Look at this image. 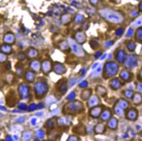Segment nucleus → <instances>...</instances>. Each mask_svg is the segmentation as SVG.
Segmentation results:
<instances>
[{"label": "nucleus", "instance_id": "obj_1", "mask_svg": "<svg viewBox=\"0 0 142 141\" xmlns=\"http://www.w3.org/2000/svg\"><path fill=\"white\" fill-rule=\"evenodd\" d=\"M100 15L110 23L120 24L124 21L123 14L120 11L109 8H105L99 10Z\"/></svg>", "mask_w": 142, "mask_h": 141}, {"label": "nucleus", "instance_id": "obj_2", "mask_svg": "<svg viewBox=\"0 0 142 141\" xmlns=\"http://www.w3.org/2000/svg\"><path fill=\"white\" fill-rule=\"evenodd\" d=\"M119 67L118 63L114 61H108L104 65L103 77L106 78H108L115 76L119 71Z\"/></svg>", "mask_w": 142, "mask_h": 141}, {"label": "nucleus", "instance_id": "obj_3", "mask_svg": "<svg viewBox=\"0 0 142 141\" xmlns=\"http://www.w3.org/2000/svg\"><path fill=\"white\" fill-rule=\"evenodd\" d=\"M83 107V104L76 101L66 104L63 108V113L67 115H74L82 111Z\"/></svg>", "mask_w": 142, "mask_h": 141}, {"label": "nucleus", "instance_id": "obj_4", "mask_svg": "<svg viewBox=\"0 0 142 141\" xmlns=\"http://www.w3.org/2000/svg\"><path fill=\"white\" fill-rule=\"evenodd\" d=\"M139 63V57L136 54H131L127 56L124 64L127 70H132L137 68Z\"/></svg>", "mask_w": 142, "mask_h": 141}, {"label": "nucleus", "instance_id": "obj_5", "mask_svg": "<svg viewBox=\"0 0 142 141\" xmlns=\"http://www.w3.org/2000/svg\"><path fill=\"white\" fill-rule=\"evenodd\" d=\"M68 42L71 45L72 50L76 55L79 57H83L85 55V52L83 47L79 45L72 39H68Z\"/></svg>", "mask_w": 142, "mask_h": 141}, {"label": "nucleus", "instance_id": "obj_6", "mask_svg": "<svg viewBox=\"0 0 142 141\" xmlns=\"http://www.w3.org/2000/svg\"><path fill=\"white\" fill-rule=\"evenodd\" d=\"M35 89L37 94L43 96L47 93L48 90V86L46 83L41 82L37 83L35 86Z\"/></svg>", "mask_w": 142, "mask_h": 141}, {"label": "nucleus", "instance_id": "obj_7", "mask_svg": "<svg viewBox=\"0 0 142 141\" xmlns=\"http://www.w3.org/2000/svg\"><path fill=\"white\" fill-rule=\"evenodd\" d=\"M138 116V112L137 110L134 108L130 109L126 114L127 118L132 121H135L137 120Z\"/></svg>", "mask_w": 142, "mask_h": 141}, {"label": "nucleus", "instance_id": "obj_8", "mask_svg": "<svg viewBox=\"0 0 142 141\" xmlns=\"http://www.w3.org/2000/svg\"><path fill=\"white\" fill-rule=\"evenodd\" d=\"M127 54L125 50L120 49L118 50L116 54V59L117 61L120 63H123L126 60Z\"/></svg>", "mask_w": 142, "mask_h": 141}, {"label": "nucleus", "instance_id": "obj_9", "mask_svg": "<svg viewBox=\"0 0 142 141\" xmlns=\"http://www.w3.org/2000/svg\"><path fill=\"white\" fill-rule=\"evenodd\" d=\"M119 77L121 79L125 81H128L130 80L132 77V74L127 69H122L120 73Z\"/></svg>", "mask_w": 142, "mask_h": 141}, {"label": "nucleus", "instance_id": "obj_10", "mask_svg": "<svg viewBox=\"0 0 142 141\" xmlns=\"http://www.w3.org/2000/svg\"><path fill=\"white\" fill-rule=\"evenodd\" d=\"M53 69L54 72L58 74H63L66 72V68L64 66L59 63H55L54 64Z\"/></svg>", "mask_w": 142, "mask_h": 141}, {"label": "nucleus", "instance_id": "obj_11", "mask_svg": "<svg viewBox=\"0 0 142 141\" xmlns=\"http://www.w3.org/2000/svg\"><path fill=\"white\" fill-rule=\"evenodd\" d=\"M102 112V108L100 106H96L93 107L90 112L91 116L94 118L98 117Z\"/></svg>", "mask_w": 142, "mask_h": 141}, {"label": "nucleus", "instance_id": "obj_12", "mask_svg": "<svg viewBox=\"0 0 142 141\" xmlns=\"http://www.w3.org/2000/svg\"><path fill=\"white\" fill-rule=\"evenodd\" d=\"M89 101L88 103V106L90 107H93L98 105L100 102V99L97 95L92 96L90 98H89Z\"/></svg>", "mask_w": 142, "mask_h": 141}, {"label": "nucleus", "instance_id": "obj_13", "mask_svg": "<svg viewBox=\"0 0 142 141\" xmlns=\"http://www.w3.org/2000/svg\"><path fill=\"white\" fill-rule=\"evenodd\" d=\"M75 39L78 43H83L86 41V36L82 31H78L75 34Z\"/></svg>", "mask_w": 142, "mask_h": 141}, {"label": "nucleus", "instance_id": "obj_14", "mask_svg": "<svg viewBox=\"0 0 142 141\" xmlns=\"http://www.w3.org/2000/svg\"><path fill=\"white\" fill-rule=\"evenodd\" d=\"M110 87L114 90H118L121 86V83L118 78H114L111 79L109 82Z\"/></svg>", "mask_w": 142, "mask_h": 141}, {"label": "nucleus", "instance_id": "obj_15", "mask_svg": "<svg viewBox=\"0 0 142 141\" xmlns=\"http://www.w3.org/2000/svg\"><path fill=\"white\" fill-rule=\"evenodd\" d=\"M107 125L108 127L111 129H116L118 125V120L115 117L110 118L108 120Z\"/></svg>", "mask_w": 142, "mask_h": 141}, {"label": "nucleus", "instance_id": "obj_16", "mask_svg": "<svg viewBox=\"0 0 142 141\" xmlns=\"http://www.w3.org/2000/svg\"><path fill=\"white\" fill-rule=\"evenodd\" d=\"M101 119L103 121H108L111 117V112L108 109H105L104 111H102L100 115Z\"/></svg>", "mask_w": 142, "mask_h": 141}, {"label": "nucleus", "instance_id": "obj_17", "mask_svg": "<svg viewBox=\"0 0 142 141\" xmlns=\"http://www.w3.org/2000/svg\"><path fill=\"white\" fill-rule=\"evenodd\" d=\"M133 103L135 105H139L142 103V94L137 92L135 93L132 98Z\"/></svg>", "mask_w": 142, "mask_h": 141}, {"label": "nucleus", "instance_id": "obj_18", "mask_svg": "<svg viewBox=\"0 0 142 141\" xmlns=\"http://www.w3.org/2000/svg\"><path fill=\"white\" fill-rule=\"evenodd\" d=\"M106 127L105 125L101 123L98 124L95 127L94 131L95 133L98 134H103L105 131Z\"/></svg>", "mask_w": 142, "mask_h": 141}, {"label": "nucleus", "instance_id": "obj_19", "mask_svg": "<svg viewBox=\"0 0 142 141\" xmlns=\"http://www.w3.org/2000/svg\"><path fill=\"white\" fill-rule=\"evenodd\" d=\"M116 104H117L118 105H119L120 107L122 108L124 110L127 109L129 105L128 102L124 98L119 99L117 101Z\"/></svg>", "mask_w": 142, "mask_h": 141}, {"label": "nucleus", "instance_id": "obj_20", "mask_svg": "<svg viewBox=\"0 0 142 141\" xmlns=\"http://www.w3.org/2000/svg\"><path fill=\"white\" fill-rule=\"evenodd\" d=\"M92 93V90L91 89H87L83 91L81 93V97L83 100H86L91 97Z\"/></svg>", "mask_w": 142, "mask_h": 141}, {"label": "nucleus", "instance_id": "obj_21", "mask_svg": "<svg viewBox=\"0 0 142 141\" xmlns=\"http://www.w3.org/2000/svg\"><path fill=\"white\" fill-rule=\"evenodd\" d=\"M125 110L120 107L116 104L114 106V111L115 113L119 116H122L124 115Z\"/></svg>", "mask_w": 142, "mask_h": 141}, {"label": "nucleus", "instance_id": "obj_22", "mask_svg": "<svg viewBox=\"0 0 142 141\" xmlns=\"http://www.w3.org/2000/svg\"><path fill=\"white\" fill-rule=\"evenodd\" d=\"M96 91L97 94L101 96H104L107 93V90L105 88L101 86H98L96 89Z\"/></svg>", "mask_w": 142, "mask_h": 141}, {"label": "nucleus", "instance_id": "obj_23", "mask_svg": "<svg viewBox=\"0 0 142 141\" xmlns=\"http://www.w3.org/2000/svg\"><path fill=\"white\" fill-rule=\"evenodd\" d=\"M73 131L76 134L82 135L86 133V129H85L84 126L83 125H80L75 127L73 129Z\"/></svg>", "mask_w": 142, "mask_h": 141}, {"label": "nucleus", "instance_id": "obj_24", "mask_svg": "<svg viewBox=\"0 0 142 141\" xmlns=\"http://www.w3.org/2000/svg\"><path fill=\"white\" fill-rule=\"evenodd\" d=\"M58 90L62 94H64L67 90V85L65 82L61 83L58 88Z\"/></svg>", "mask_w": 142, "mask_h": 141}, {"label": "nucleus", "instance_id": "obj_25", "mask_svg": "<svg viewBox=\"0 0 142 141\" xmlns=\"http://www.w3.org/2000/svg\"><path fill=\"white\" fill-rule=\"evenodd\" d=\"M42 65H43V68L44 70V72L47 73L49 72L51 70L52 68V64L49 60L45 61Z\"/></svg>", "mask_w": 142, "mask_h": 141}, {"label": "nucleus", "instance_id": "obj_26", "mask_svg": "<svg viewBox=\"0 0 142 141\" xmlns=\"http://www.w3.org/2000/svg\"><path fill=\"white\" fill-rule=\"evenodd\" d=\"M57 121L55 118L49 119L46 123V126L49 128H53L55 127Z\"/></svg>", "mask_w": 142, "mask_h": 141}, {"label": "nucleus", "instance_id": "obj_27", "mask_svg": "<svg viewBox=\"0 0 142 141\" xmlns=\"http://www.w3.org/2000/svg\"><path fill=\"white\" fill-rule=\"evenodd\" d=\"M136 39L137 42L142 43V27L139 28L137 31Z\"/></svg>", "mask_w": 142, "mask_h": 141}, {"label": "nucleus", "instance_id": "obj_28", "mask_svg": "<svg viewBox=\"0 0 142 141\" xmlns=\"http://www.w3.org/2000/svg\"><path fill=\"white\" fill-rule=\"evenodd\" d=\"M84 20V17L83 15L80 14H76L74 17V21L76 23L80 24L82 23Z\"/></svg>", "mask_w": 142, "mask_h": 141}, {"label": "nucleus", "instance_id": "obj_29", "mask_svg": "<svg viewBox=\"0 0 142 141\" xmlns=\"http://www.w3.org/2000/svg\"><path fill=\"white\" fill-rule=\"evenodd\" d=\"M127 48L130 52H133L135 51L136 48V44L133 41H129L127 45Z\"/></svg>", "mask_w": 142, "mask_h": 141}, {"label": "nucleus", "instance_id": "obj_30", "mask_svg": "<svg viewBox=\"0 0 142 141\" xmlns=\"http://www.w3.org/2000/svg\"><path fill=\"white\" fill-rule=\"evenodd\" d=\"M59 47L61 50L65 51L69 49V46L68 43L66 41H64L59 43Z\"/></svg>", "mask_w": 142, "mask_h": 141}, {"label": "nucleus", "instance_id": "obj_31", "mask_svg": "<svg viewBox=\"0 0 142 141\" xmlns=\"http://www.w3.org/2000/svg\"><path fill=\"white\" fill-rule=\"evenodd\" d=\"M134 94L135 93L133 92V91L132 90H130V89H127V90H125L124 92V93L126 98L128 99H132Z\"/></svg>", "mask_w": 142, "mask_h": 141}, {"label": "nucleus", "instance_id": "obj_32", "mask_svg": "<svg viewBox=\"0 0 142 141\" xmlns=\"http://www.w3.org/2000/svg\"><path fill=\"white\" fill-rule=\"evenodd\" d=\"M61 21L63 23H68L70 22L71 18L69 15L67 14H64L61 17Z\"/></svg>", "mask_w": 142, "mask_h": 141}, {"label": "nucleus", "instance_id": "obj_33", "mask_svg": "<svg viewBox=\"0 0 142 141\" xmlns=\"http://www.w3.org/2000/svg\"><path fill=\"white\" fill-rule=\"evenodd\" d=\"M125 32V29L123 28H119L115 32L116 36L117 37H121Z\"/></svg>", "mask_w": 142, "mask_h": 141}, {"label": "nucleus", "instance_id": "obj_34", "mask_svg": "<svg viewBox=\"0 0 142 141\" xmlns=\"http://www.w3.org/2000/svg\"><path fill=\"white\" fill-rule=\"evenodd\" d=\"M142 26V17L137 20L133 24V26L135 28H137Z\"/></svg>", "mask_w": 142, "mask_h": 141}, {"label": "nucleus", "instance_id": "obj_35", "mask_svg": "<svg viewBox=\"0 0 142 141\" xmlns=\"http://www.w3.org/2000/svg\"><path fill=\"white\" fill-rule=\"evenodd\" d=\"M136 89L137 92L142 94V82H139L137 84Z\"/></svg>", "mask_w": 142, "mask_h": 141}, {"label": "nucleus", "instance_id": "obj_36", "mask_svg": "<svg viewBox=\"0 0 142 141\" xmlns=\"http://www.w3.org/2000/svg\"><path fill=\"white\" fill-rule=\"evenodd\" d=\"M134 35V30L132 28H129L127 31L126 36L127 37H131Z\"/></svg>", "mask_w": 142, "mask_h": 141}, {"label": "nucleus", "instance_id": "obj_37", "mask_svg": "<svg viewBox=\"0 0 142 141\" xmlns=\"http://www.w3.org/2000/svg\"><path fill=\"white\" fill-rule=\"evenodd\" d=\"M101 71V68L100 67H99L98 68V69L96 70H95L94 72H93L92 74V76L93 77L98 76V75H99L100 74Z\"/></svg>", "mask_w": 142, "mask_h": 141}, {"label": "nucleus", "instance_id": "obj_38", "mask_svg": "<svg viewBox=\"0 0 142 141\" xmlns=\"http://www.w3.org/2000/svg\"><path fill=\"white\" fill-rule=\"evenodd\" d=\"M75 96H76V94H75V92H72L71 93H70V94H68L67 98L68 100L72 101V100H74V99L75 98Z\"/></svg>", "mask_w": 142, "mask_h": 141}, {"label": "nucleus", "instance_id": "obj_39", "mask_svg": "<svg viewBox=\"0 0 142 141\" xmlns=\"http://www.w3.org/2000/svg\"><path fill=\"white\" fill-rule=\"evenodd\" d=\"M90 44L91 45V47L93 48V49H96V48L98 47V43L95 41H91L90 42Z\"/></svg>", "mask_w": 142, "mask_h": 141}, {"label": "nucleus", "instance_id": "obj_40", "mask_svg": "<svg viewBox=\"0 0 142 141\" xmlns=\"http://www.w3.org/2000/svg\"><path fill=\"white\" fill-rule=\"evenodd\" d=\"M88 85V84L87 81L86 80H83L79 84V86L81 88H85L87 87Z\"/></svg>", "mask_w": 142, "mask_h": 141}, {"label": "nucleus", "instance_id": "obj_41", "mask_svg": "<svg viewBox=\"0 0 142 141\" xmlns=\"http://www.w3.org/2000/svg\"><path fill=\"white\" fill-rule=\"evenodd\" d=\"M139 14V12L137 10H133L130 13V15L133 18H135L138 16Z\"/></svg>", "mask_w": 142, "mask_h": 141}, {"label": "nucleus", "instance_id": "obj_42", "mask_svg": "<svg viewBox=\"0 0 142 141\" xmlns=\"http://www.w3.org/2000/svg\"><path fill=\"white\" fill-rule=\"evenodd\" d=\"M114 44V42L112 41H108L105 42L104 45L106 47H109L112 46Z\"/></svg>", "mask_w": 142, "mask_h": 141}, {"label": "nucleus", "instance_id": "obj_43", "mask_svg": "<svg viewBox=\"0 0 142 141\" xmlns=\"http://www.w3.org/2000/svg\"><path fill=\"white\" fill-rule=\"evenodd\" d=\"M102 52L100 51H98L97 52H96L94 55V57L96 59H98L99 57H101V56H102Z\"/></svg>", "mask_w": 142, "mask_h": 141}, {"label": "nucleus", "instance_id": "obj_44", "mask_svg": "<svg viewBox=\"0 0 142 141\" xmlns=\"http://www.w3.org/2000/svg\"><path fill=\"white\" fill-rule=\"evenodd\" d=\"M76 78H72L70 81H69V87H72L74 84H75V82L76 81Z\"/></svg>", "mask_w": 142, "mask_h": 141}, {"label": "nucleus", "instance_id": "obj_45", "mask_svg": "<svg viewBox=\"0 0 142 141\" xmlns=\"http://www.w3.org/2000/svg\"><path fill=\"white\" fill-rule=\"evenodd\" d=\"M78 140H79V138L73 136H70L68 139V141H77Z\"/></svg>", "mask_w": 142, "mask_h": 141}, {"label": "nucleus", "instance_id": "obj_46", "mask_svg": "<svg viewBox=\"0 0 142 141\" xmlns=\"http://www.w3.org/2000/svg\"><path fill=\"white\" fill-rule=\"evenodd\" d=\"M87 71V70H86V68H83L81 69V70L80 71V72L79 73L81 75H84L86 74V72Z\"/></svg>", "mask_w": 142, "mask_h": 141}, {"label": "nucleus", "instance_id": "obj_47", "mask_svg": "<svg viewBox=\"0 0 142 141\" xmlns=\"http://www.w3.org/2000/svg\"><path fill=\"white\" fill-rule=\"evenodd\" d=\"M89 1L93 5H96L98 2V0H89Z\"/></svg>", "mask_w": 142, "mask_h": 141}, {"label": "nucleus", "instance_id": "obj_48", "mask_svg": "<svg viewBox=\"0 0 142 141\" xmlns=\"http://www.w3.org/2000/svg\"><path fill=\"white\" fill-rule=\"evenodd\" d=\"M39 137L43 138V137L44 136V135H45V133H44V132L43 131L40 130V131H39Z\"/></svg>", "mask_w": 142, "mask_h": 141}, {"label": "nucleus", "instance_id": "obj_49", "mask_svg": "<svg viewBox=\"0 0 142 141\" xmlns=\"http://www.w3.org/2000/svg\"><path fill=\"white\" fill-rule=\"evenodd\" d=\"M36 108V105L35 104H32L30 105L29 106V110L30 111H33L34 110H35Z\"/></svg>", "mask_w": 142, "mask_h": 141}, {"label": "nucleus", "instance_id": "obj_50", "mask_svg": "<svg viewBox=\"0 0 142 141\" xmlns=\"http://www.w3.org/2000/svg\"><path fill=\"white\" fill-rule=\"evenodd\" d=\"M20 108L21 109H23V110H24V109H26V108H27V106H26V105L25 104H21V105H20Z\"/></svg>", "mask_w": 142, "mask_h": 141}, {"label": "nucleus", "instance_id": "obj_51", "mask_svg": "<svg viewBox=\"0 0 142 141\" xmlns=\"http://www.w3.org/2000/svg\"><path fill=\"white\" fill-rule=\"evenodd\" d=\"M138 77L139 78V79L142 80V69H141L139 71V74H138Z\"/></svg>", "mask_w": 142, "mask_h": 141}, {"label": "nucleus", "instance_id": "obj_52", "mask_svg": "<svg viewBox=\"0 0 142 141\" xmlns=\"http://www.w3.org/2000/svg\"><path fill=\"white\" fill-rule=\"evenodd\" d=\"M112 1L116 4H119L121 2V0H112Z\"/></svg>", "mask_w": 142, "mask_h": 141}, {"label": "nucleus", "instance_id": "obj_53", "mask_svg": "<svg viewBox=\"0 0 142 141\" xmlns=\"http://www.w3.org/2000/svg\"><path fill=\"white\" fill-rule=\"evenodd\" d=\"M107 54H105L103 55L102 56H101V57H100V59L101 60H103V59H105L107 57Z\"/></svg>", "mask_w": 142, "mask_h": 141}, {"label": "nucleus", "instance_id": "obj_54", "mask_svg": "<svg viewBox=\"0 0 142 141\" xmlns=\"http://www.w3.org/2000/svg\"><path fill=\"white\" fill-rule=\"evenodd\" d=\"M98 63H95L94 64V65L93 66V67H92V69H95V68H96L98 66Z\"/></svg>", "mask_w": 142, "mask_h": 141}, {"label": "nucleus", "instance_id": "obj_55", "mask_svg": "<svg viewBox=\"0 0 142 141\" xmlns=\"http://www.w3.org/2000/svg\"><path fill=\"white\" fill-rule=\"evenodd\" d=\"M112 58V55L111 54H109V55L108 56V59L109 60L111 59Z\"/></svg>", "mask_w": 142, "mask_h": 141}, {"label": "nucleus", "instance_id": "obj_56", "mask_svg": "<svg viewBox=\"0 0 142 141\" xmlns=\"http://www.w3.org/2000/svg\"><path fill=\"white\" fill-rule=\"evenodd\" d=\"M43 106H44V104H43L42 103H40V104H39L38 107L39 108H42V107H43Z\"/></svg>", "mask_w": 142, "mask_h": 141}, {"label": "nucleus", "instance_id": "obj_57", "mask_svg": "<svg viewBox=\"0 0 142 141\" xmlns=\"http://www.w3.org/2000/svg\"><path fill=\"white\" fill-rule=\"evenodd\" d=\"M123 137L124 138H127L128 137V135L127 134H125L124 135V136H123Z\"/></svg>", "mask_w": 142, "mask_h": 141}, {"label": "nucleus", "instance_id": "obj_58", "mask_svg": "<svg viewBox=\"0 0 142 141\" xmlns=\"http://www.w3.org/2000/svg\"><path fill=\"white\" fill-rule=\"evenodd\" d=\"M139 9L140 10L142 11V1L140 2V3L139 5Z\"/></svg>", "mask_w": 142, "mask_h": 141}, {"label": "nucleus", "instance_id": "obj_59", "mask_svg": "<svg viewBox=\"0 0 142 141\" xmlns=\"http://www.w3.org/2000/svg\"><path fill=\"white\" fill-rule=\"evenodd\" d=\"M136 129H137V130H140V126L139 125H137L136 126Z\"/></svg>", "mask_w": 142, "mask_h": 141}, {"label": "nucleus", "instance_id": "obj_60", "mask_svg": "<svg viewBox=\"0 0 142 141\" xmlns=\"http://www.w3.org/2000/svg\"><path fill=\"white\" fill-rule=\"evenodd\" d=\"M32 123L33 125H35L36 124V119H32Z\"/></svg>", "mask_w": 142, "mask_h": 141}, {"label": "nucleus", "instance_id": "obj_61", "mask_svg": "<svg viewBox=\"0 0 142 141\" xmlns=\"http://www.w3.org/2000/svg\"><path fill=\"white\" fill-rule=\"evenodd\" d=\"M140 53H141V55L142 56V49H141V52H140Z\"/></svg>", "mask_w": 142, "mask_h": 141}, {"label": "nucleus", "instance_id": "obj_62", "mask_svg": "<svg viewBox=\"0 0 142 141\" xmlns=\"http://www.w3.org/2000/svg\"><path fill=\"white\" fill-rule=\"evenodd\" d=\"M141 66H142V61H141Z\"/></svg>", "mask_w": 142, "mask_h": 141}, {"label": "nucleus", "instance_id": "obj_63", "mask_svg": "<svg viewBox=\"0 0 142 141\" xmlns=\"http://www.w3.org/2000/svg\"></svg>", "mask_w": 142, "mask_h": 141}, {"label": "nucleus", "instance_id": "obj_64", "mask_svg": "<svg viewBox=\"0 0 142 141\" xmlns=\"http://www.w3.org/2000/svg\"></svg>", "mask_w": 142, "mask_h": 141}]
</instances>
